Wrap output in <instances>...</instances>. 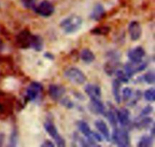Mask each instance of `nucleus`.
Listing matches in <instances>:
<instances>
[{
  "label": "nucleus",
  "mask_w": 155,
  "mask_h": 147,
  "mask_svg": "<svg viewBox=\"0 0 155 147\" xmlns=\"http://www.w3.org/2000/svg\"><path fill=\"white\" fill-rule=\"evenodd\" d=\"M83 19L77 15H71L62 20L60 22V27L67 34H72L80 30L83 26Z\"/></svg>",
  "instance_id": "nucleus-1"
},
{
  "label": "nucleus",
  "mask_w": 155,
  "mask_h": 147,
  "mask_svg": "<svg viewBox=\"0 0 155 147\" xmlns=\"http://www.w3.org/2000/svg\"><path fill=\"white\" fill-rule=\"evenodd\" d=\"M113 142L117 146L128 147L130 145V136L129 131L126 127H115L114 128L113 133L110 136Z\"/></svg>",
  "instance_id": "nucleus-2"
},
{
  "label": "nucleus",
  "mask_w": 155,
  "mask_h": 147,
  "mask_svg": "<svg viewBox=\"0 0 155 147\" xmlns=\"http://www.w3.org/2000/svg\"><path fill=\"white\" fill-rule=\"evenodd\" d=\"M108 61L104 64V71L105 74L108 76H112L115 74L120 65V54L116 50H110L107 52V54Z\"/></svg>",
  "instance_id": "nucleus-3"
},
{
  "label": "nucleus",
  "mask_w": 155,
  "mask_h": 147,
  "mask_svg": "<svg viewBox=\"0 0 155 147\" xmlns=\"http://www.w3.org/2000/svg\"><path fill=\"white\" fill-rule=\"evenodd\" d=\"M33 37H34V34H33L29 29H24L15 36V45L21 49L31 48Z\"/></svg>",
  "instance_id": "nucleus-4"
},
{
  "label": "nucleus",
  "mask_w": 155,
  "mask_h": 147,
  "mask_svg": "<svg viewBox=\"0 0 155 147\" xmlns=\"http://www.w3.org/2000/svg\"><path fill=\"white\" fill-rule=\"evenodd\" d=\"M43 91V86L39 82H32L29 84L26 89L25 95H24V102H36L40 98Z\"/></svg>",
  "instance_id": "nucleus-5"
},
{
  "label": "nucleus",
  "mask_w": 155,
  "mask_h": 147,
  "mask_svg": "<svg viewBox=\"0 0 155 147\" xmlns=\"http://www.w3.org/2000/svg\"><path fill=\"white\" fill-rule=\"evenodd\" d=\"M43 127L46 133L54 139V142L58 147L66 146V141L64 139L63 136L59 133L55 124H54L51 120H47L44 123Z\"/></svg>",
  "instance_id": "nucleus-6"
},
{
  "label": "nucleus",
  "mask_w": 155,
  "mask_h": 147,
  "mask_svg": "<svg viewBox=\"0 0 155 147\" xmlns=\"http://www.w3.org/2000/svg\"><path fill=\"white\" fill-rule=\"evenodd\" d=\"M64 77L74 84L82 85L84 84L86 81V76L84 73L75 67H72L66 70L64 72Z\"/></svg>",
  "instance_id": "nucleus-7"
},
{
  "label": "nucleus",
  "mask_w": 155,
  "mask_h": 147,
  "mask_svg": "<svg viewBox=\"0 0 155 147\" xmlns=\"http://www.w3.org/2000/svg\"><path fill=\"white\" fill-rule=\"evenodd\" d=\"M35 13L43 18H49L54 14V6L49 0H42L40 3L36 5L33 9Z\"/></svg>",
  "instance_id": "nucleus-8"
},
{
  "label": "nucleus",
  "mask_w": 155,
  "mask_h": 147,
  "mask_svg": "<svg viewBox=\"0 0 155 147\" xmlns=\"http://www.w3.org/2000/svg\"><path fill=\"white\" fill-rule=\"evenodd\" d=\"M145 50L141 45L135 47L133 48H130L127 52V56L128 58L132 63L133 64H140L141 62H143V58L145 56Z\"/></svg>",
  "instance_id": "nucleus-9"
},
{
  "label": "nucleus",
  "mask_w": 155,
  "mask_h": 147,
  "mask_svg": "<svg viewBox=\"0 0 155 147\" xmlns=\"http://www.w3.org/2000/svg\"><path fill=\"white\" fill-rule=\"evenodd\" d=\"M77 126L78 127L79 130L84 135L85 138H86L93 145V146H100V145H97L95 143L96 142L94 140V135H95V132L92 131V129L90 128V127H89V125L86 121L80 120L77 122Z\"/></svg>",
  "instance_id": "nucleus-10"
},
{
  "label": "nucleus",
  "mask_w": 155,
  "mask_h": 147,
  "mask_svg": "<svg viewBox=\"0 0 155 147\" xmlns=\"http://www.w3.org/2000/svg\"><path fill=\"white\" fill-rule=\"evenodd\" d=\"M48 95L53 101L58 102L66 93V89L64 86L57 83H51L48 86Z\"/></svg>",
  "instance_id": "nucleus-11"
},
{
  "label": "nucleus",
  "mask_w": 155,
  "mask_h": 147,
  "mask_svg": "<svg viewBox=\"0 0 155 147\" xmlns=\"http://www.w3.org/2000/svg\"><path fill=\"white\" fill-rule=\"evenodd\" d=\"M116 115L117 121L121 127H127L131 124L130 121V112L128 109L121 108L120 109H116Z\"/></svg>",
  "instance_id": "nucleus-12"
},
{
  "label": "nucleus",
  "mask_w": 155,
  "mask_h": 147,
  "mask_svg": "<svg viewBox=\"0 0 155 147\" xmlns=\"http://www.w3.org/2000/svg\"><path fill=\"white\" fill-rule=\"evenodd\" d=\"M128 31L130 39L133 41L139 40L142 35V26L136 21H133L129 24Z\"/></svg>",
  "instance_id": "nucleus-13"
},
{
  "label": "nucleus",
  "mask_w": 155,
  "mask_h": 147,
  "mask_svg": "<svg viewBox=\"0 0 155 147\" xmlns=\"http://www.w3.org/2000/svg\"><path fill=\"white\" fill-rule=\"evenodd\" d=\"M106 15H107V12H106L104 5L101 3H97L91 12L89 18L92 21L98 22V21H101V20L104 19Z\"/></svg>",
  "instance_id": "nucleus-14"
},
{
  "label": "nucleus",
  "mask_w": 155,
  "mask_h": 147,
  "mask_svg": "<svg viewBox=\"0 0 155 147\" xmlns=\"http://www.w3.org/2000/svg\"><path fill=\"white\" fill-rule=\"evenodd\" d=\"M89 109L91 112L95 115H104L105 106L101 102V99H92L89 104Z\"/></svg>",
  "instance_id": "nucleus-15"
},
{
  "label": "nucleus",
  "mask_w": 155,
  "mask_h": 147,
  "mask_svg": "<svg viewBox=\"0 0 155 147\" xmlns=\"http://www.w3.org/2000/svg\"><path fill=\"white\" fill-rule=\"evenodd\" d=\"M95 126L100 134L107 142L110 141V133L105 121L103 120H97L95 122Z\"/></svg>",
  "instance_id": "nucleus-16"
},
{
  "label": "nucleus",
  "mask_w": 155,
  "mask_h": 147,
  "mask_svg": "<svg viewBox=\"0 0 155 147\" xmlns=\"http://www.w3.org/2000/svg\"><path fill=\"white\" fill-rule=\"evenodd\" d=\"M84 89L85 92L90 98V99L101 98V89L98 85L89 83L85 86Z\"/></svg>",
  "instance_id": "nucleus-17"
},
{
  "label": "nucleus",
  "mask_w": 155,
  "mask_h": 147,
  "mask_svg": "<svg viewBox=\"0 0 155 147\" xmlns=\"http://www.w3.org/2000/svg\"><path fill=\"white\" fill-rule=\"evenodd\" d=\"M139 118H141V119L139 120V121H136L133 124V127L138 129V130L149 128L151 124H153V123H154L153 118H151V117L145 116Z\"/></svg>",
  "instance_id": "nucleus-18"
},
{
  "label": "nucleus",
  "mask_w": 155,
  "mask_h": 147,
  "mask_svg": "<svg viewBox=\"0 0 155 147\" xmlns=\"http://www.w3.org/2000/svg\"><path fill=\"white\" fill-rule=\"evenodd\" d=\"M80 58L86 64H91L95 60V55L93 52L88 48H83L80 54Z\"/></svg>",
  "instance_id": "nucleus-19"
},
{
  "label": "nucleus",
  "mask_w": 155,
  "mask_h": 147,
  "mask_svg": "<svg viewBox=\"0 0 155 147\" xmlns=\"http://www.w3.org/2000/svg\"><path fill=\"white\" fill-rule=\"evenodd\" d=\"M121 82L117 79H114L112 82V93H113L114 100L117 103L120 104L121 102Z\"/></svg>",
  "instance_id": "nucleus-20"
},
{
  "label": "nucleus",
  "mask_w": 155,
  "mask_h": 147,
  "mask_svg": "<svg viewBox=\"0 0 155 147\" xmlns=\"http://www.w3.org/2000/svg\"><path fill=\"white\" fill-rule=\"evenodd\" d=\"M109 105H110V109H109L107 112H105V117L107 118L108 120L109 123L110 124V125L115 128V127H117L118 125V121H117V115H116V109H113L114 106L112 105L110 103H108Z\"/></svg>",
  "instance_id": "nucleus-21"
},
{
  "label": "nucleus",
  "mask_w": 155,
  "mask_h": 147,
  "mask_svg": "<svg viewBox=\"0 0 155 147\" xmlns=\"http://www.w3.org/2000/svg\"><path fill=\"white\" fill-rule=\"evenodd\" d=\"M111 28L109 26L102 25L94 27L90 30V33L95 36H107L110 33Z\"/></svg>",
  "instance_id": "nucleus-22"
},
{
  "label": "nucleus",
  "mask_w": 155,
  "mask_h": 147,
  "mask_svg": "<svg viewBox=\"0 0 155 147\" xmlns=\"http://www.w3.org/2000/svg\"><path fill=\"white\" fill-rule=\"evenodd\" d=\"M43 46L44 42L42 36L37 34H34V37H33L31 48H33V49H34L35 51L36 52H41L43 49Z\"/></svg>",
  "instance_id": "nucleus-23"
},
{
  "label": "nucleus",
  "mask_w": 155,
  "mask_h": 147,
  "mask_svg": "<svg viewBox=\"0 0 155 147\" xmlns=\"http://www.w3.org/2000/svg\"><path fill=\"white\" fill-rule=\"evenodd\" d=\"M154 136L151 135H144L139 139L137 144L139 147H149L151 146L154 143Z\"/></svg>",
  "instance_id": "nucleus-24"
},
{
  "label": "nucleus",
  "mask_w": 155,
  "mask_h": 147,
  "mask_svg": "<svg viewBox=\"0 0 155 147\" xmlns=\"http://www.w3.org/2000/svg\"><path fill=\"white\" fill-rule=\"evenodd\" d=\"M137 65L132 63L131 62L126 63L125 66H124V72L126 73V74H127L129 78L133 77L137 73V69H136Z\"/></svg>",
  "instance_id": "nucleus-25"
},
{
  "label": "nucleus",
  "mask_w": 155,
  "mask_h": 147,
  "mask_svg": "<svg viewBox=\"0 0 155 147\" xmlns=\"http://www.w3.org/2000/svg\"><path fill=\"white\" fill-rule=\"evenodd\" d=\"M18 138H19V134H18V127L16 126H14L12 133H11L10 137H9V146H17L18 142Z\"/></svg>",
  "instance_id": "nucleus-26"
},
{
  "label": "nucleus",
  "mask_w": 155,
  "mask_h": 147,
  "mask_svg": "<svg viewBox=\"0 0 155 147\" xmlns=\"http://www.w3.org/2000/svg\"><path fill=\"white\" fill-rule=\"evenodd\" d=\"M143 96L147 102H154L155 101V89L154 88L151 87V88H149V89H146V90L144 92Z\"/></svg>",
  "instance_id": "nucleus-27"
},
{
  "label": "nucleus",
  "mask_w": 155,
  "mask_h": 147,
  "mask_svg": "<svg viewBox=\"0 0 155 147\" xmlns=\"http://www.w3.org/2000/svg\"><path fill=\"white\" fill-rule=\"evenodd\" d=\"M143 80L148 84H154L155 83V74L154 71L153 70H151V71H148L147 73H145L143 76Z\"/></svg>",
  "instance_id": "nucleus-28"
},
{
  "label": "nucleus",
  "mask_w": 155,
  "mask_h": 147,
  "mask_svg": "<svg viewBox=\"0 0 155 147\" xmlns=\"http://www.w3.org/2000/svg\"><path fill=\"white\" fill-rule=\"evenodd\" d=\"M58 102L62 106H64V107L68 109H72L74 107V103L68 97H62Z\"/></svg>",
  "instance_id": "nucleus-29"
},
{
  "label": "nucleus",
  "mask_w": 155,
  "mask_h": 147,
  "mask_svg": "<svg viewBox=\"0 0 155 147\" xmlns=\"http://www.w3.org/2000/svg\"><path fill=\"white\" fill-rule=\"evenodd\" d=\"M115 74H116L117 79L118 80H120L121 83H127L129 82L130 78L127 77V75L126 74V73L124 72V71H122V70L117 69L116 71V72H115Z\"/></svg>",
  "instance_id": "nucleus-30"
},
{
  "label": "nucleus",
  "mask_w": 155,
  "mask_h": 147,
  "mask_svg": "<svg viewBox=\"0 0 155 147\" xmlns=\"http://www.w3.org/2000/svg\"><path fill=\"white\" fill-rule=\"evenodd\" d=\"M133 97V90L130 87H125L122 90V95H121V99L124 102L130 100Z\"/></svg>",
  "instance_id": "nucleus-31"
},
{
  "label": "nucleus",
  "mask_w": 155,
  "mask_h": 147,
  "mask_svg": "<svg viewBox=\"0 0 155 147\" xmlns=\"http://www.w3.org/2000/svg\"><path fill=\"white\" fill-rule=\"evenodd\" d=\"M152 112H153V107L151 105H146L145 107H144L143 109H142V110L141 111V112L139 113V117H138V118L148 116V115H151Z\"/></svg>",
  "instance_id": "nucleus-32"
},
{
  "label": "nucleus",
  "mask_w": 155,
  "mask_h": 147,
  "mask_svg": "<svg viewBox=\"0 0 155 147\" xmlns=\"http://www.w3.org/2000/svg\"><path fill=\"white\" fill-rule=\"evenodd\" d=\"M37 0H21L22 5L27 9H33L36 5Z\"/></svg>",
  "instance_id": "nucleus-33"
},
{
  "label": "nucleus",
  "mask_w": 155,
  "mask_h": 147,
  "mask_svg": "<svg viewBox=\"0 0 155 147\" xmlns=\"http://www.w3.org/2000/svg\"><path fill=\"white\" fill-rule=\"evenodd\" d=\"M142 92H141L139 89H138L137 91L136 92V93L134 94V96H133V99L130 101V103H129V105L130 106H133L135 105L136 104V103L138 102L139 101V99H140L141 98H142Z\"/></svg>",
  "instance_id": "nucleus-34"
},
{
  "label": "nucleus",
  "mask_w": 155,
  "mask_h": 147,
  "mask_svg": "<svg viewBox=\"0 0 155 147\" xmlns=\"http://www.w3.org/2000/svg\"><path fill=\"white\" fill-rule=\"evenodd\" d=\"M41 147H54V142H51V140H48V139H46V140L44 141L40 145Z\"/></svg>",
  "instance_id": "nucleus-35"
},
{
  "label": "nucleus",
  "mask_w": 155,
  "mask_h": 147,
  "mask_svg": "<svg viewBox=\"0 0 155 147\" xmlns=\"http://www.w3.org/2000/svg\"><path fill=\"white\" fill-rule=\"evenodd\" d=\"M43 56L44 58H45L48 59L50 61H54V58H55L54 54H52L51 52H46L44 53Z\"/></svg>",
  "instance_id": "nucleus-36"
},
{
  "label": "nucleus",
  "mask_w": 155,
  "mask_h": 147,
  "mask_svg": "<svg viewBox=\"0 0 155 147\" xmlns=\"http://www.w3.org/2000/svg\"><path fill=\"white\" fill-rule=\"evenodd\" d=\"M74 95H75L76 98H77L78 99H80V100H85V99H86V98L84 97V95H83L82 93H80V92H74Z\"/></svg>",
  "instance_id": "nucleus-37"
},
{
  "label": "nucleus",
  "mask_w": 155,
  "mask_h": 147,
  "mask_svg": "<svg viewBox=\"0 0 155 147\" xmlns=\"http://www.w3.org/2000/svg\"><path fill=\"white\" fill-rule=\"evenodd\" d=\"M5 48V44H4V42H3L2 39L0 38V52L3 51V49H4Z\"/></svg>",
  "instance_id": "nucleus-38"
}]
</instances>
